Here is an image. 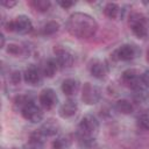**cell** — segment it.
I'll use <instances>...</instances> for the list:
<instances>
[{
    "label": "cell",
    "mask_w": 149,
    "mask_h": 149,
    "mask_svg": "<svg viewBox=\"0 0 149 149\" xmlns=\"http://www.w3.org/2000/svg\"><path fill=\"white\" fill-rule=\"evenodd\" d=\"M0 40H1L0 48H1V49H3V48H5V43H6V40H5V35H3V33H1V35H0Z\"/></svg>",
    "instance_id": "cell-32"
},
{
    "label": "cell",
    "mask_w": 149,
    "mask_h": 149,
    "mask_svg": "<svg viewBox=\"0 0 149 149\" xmlns=\"http://www.w3.org/2000/svg\"><path fill=\"white\" fill-rule=\"evenodd\" d=\"M88 72L93 78L102 80L108 76L109 69L105 61L100 58H92L88 63Z\"/></svg>",
    "instance_id": "cell-10"
},
{
    "label": "cell",
    "mask_w": 149,
    "mask_h": 149,
    "mask_svg": "<svg viewBox=\"0 0 149 149\" xmlns=\"http://www.w3.org/2000/svg\"><path fill=\"white\" fill-rule=\"evenodd\" d=\"M79 88H80V83L76 78H66L62 81V85H61L62 92L64 93V95L69 98L74 97L78 93Z\"/></svg>",
    "instance_id": "cell-16"
},
{
    "label": "cell",
    "mask_w": 149,
    "mask_h": 149,
    "mask_svg": "<svg viewBox=\"0 0 149 149\" xmlns=\"http://www.w3.org/2000/svg\"><path fill=\"white\" fill-rule=\"evenodd\" d=\"M74 137H76L77 146L79 147V149H93L97 146L95 137L84 136V135H79V134H74Z\"/></svg>",
    "instance_id": "cell-22"
},
{
    "label": "cell",
    "mask_w": 149,
    "mask_h": 149,
    "mask_svg": "<svg viewBox=\"0 0 149 149\" xmlns=\"http://www.w3.org/2000/svg\"><path fill=\"white\" fill-rule=\"evenodd\" d=\"M128 26L139 40H146L149 37V17L144 14L134 12L128 17Z\"/></svg>",
    "instance_id": "cell-2"
},
{
    "label": "cell",
    "mask_w": 149,
    "mask_h": 149,
    "mask_svg": "<svg viewBox=\"0 0 149 149\" xmlns=\"http://www.w3.org/2000/svg\"><path fill=\"white\" fill-rule=\"evenodd\" d=\"M34 95L30 94V93H23V94H17L14 99H13V106L15 108V111L17 112H21V109L28 105L29 102L34 101Z\"/></svg>",
    "instance_id": "cell-21"
},
{
    "label": "cell",
    "mask_w": 149,
    "mask_h": 149,
    "mask_svg": "<svg viewBox=\"0 0 149 149\" xmlns=\"http://www.w3.org/2000/svg\"><path fill=\"white\" fill-rule=\"evenodd\" d=\"M9 149H19V148H16V147H12V148H9Z\"/></svg>",
    "instance_id": "cell-34"
},
{
    "label": "cell",
    "mask_w": 149,
    "mask_h": 149,
    "mask_svg": "<svg viewBox=\"0 0 149 149\" xmlns=\"http://www.w3.org/2000/svg\"><path fill=\"white\" fill-rule=\"evenodd\" d=\"M98 22L93 16L83 12L72 13L66 21V30L79 40H88L98 31Z\"/></svg>",
    "instance_id": "cell-1"
},
{
    "label": "cell",
    "mask_w": 149,
    "mask_h": 149,
    "mask_svg": "<svg viewBox=\"0 0 149 149\" xmlns=\"http://www.w3.org/2000/svg\"><path fill=\"white\" fill-rule=\"evenodd\" d=\"M20 113H21V115L24 120H27L31 123H40L43 120V116H44L43 108L40 105H37L35 102V100L29 102L28 105H26L21 109Z\"/></svg>",
    "instance_id": "cell-8"
},
{
    "label": "cell",
    "mask_w": 149,
    "mask_h": 149,
    "mask_svg": "<svg viewBox=\"0 0 149 149\" xmlns=\"http://www.w3.org/2000/svg\"><path fill=\"white\" fill-rule=\"evenodd\" d=\"M121 83L127 86L128 88H130L132 91L140 87V86H144L142 84V79H141V73L139 72V70L136 69H126L122 73H121Z\"/></svg>",
    "instance_id": "cell-9"
},
{
    "label": "cell",
    "mask_w": 149,
    "mask_h": 149,
    "mask_svg": "<svg viewBox=\"0 0 149 149\" xmlns=\"http://www.w3.org/2000/svg\"><path fill=\"white\" fill-rule=\"evenodd\" d=\"M137 125L144 129V130H149V108L142 111L139 115H137Z\"/></svg>",
    "instance_id": "cell-27"
},
{
    "label": "cell",
    "mask_w": 149,
    "mask_h": 149,
    "mask_svg": "<svg viewBox=\"0 0 149 149\" xmlns=\"http://www.w3.org/2000/svg\"><path fill=\"white\" fill-rule=\"evenodd\" d=\"M72 142H73V135L72 134L58 135L52 141V148L54 149H68L71 147Z\"/></svg>",
    "instance_id": "cell-19"
},
{
    "label": "cell",
    "mask_w": 149,
    "mask_h": 149,
    "mask_svg": "<svg viewBox=\"0 0 149 149\" xmlns=\"http://www.w3.org/2000/svg\"><path fill=\"white\" fill-rule=\"evenodd\" d=\"M141 54V49L133 43H123L119 45L112 54L111 57L115 62H129L137 58Z\"/></svg>",
    "instance_id": "cell-4"
},
{
    "label": "cell",
    "mask_w": 149,
    "mask_h": 149,
    "mask_svg": "<svg viewBox=\"0 0 149 149\" xmlns=\"http://www.w3.org/2000/svg\"><path fill=\"white\" fill-rule=\"evenodd\" d=\"M38 102L43 109L50 111V109L55 108L56 105L58 104V95H57L56 91L50 87L43 88L38 94Z\"/></svg>",
    "instance_id": "cell-11"
},
{
    "label": "cell",
    "mask_w": 149,
    "mask_h": 149,
    "mask_svg": "<svg viewBox=\"0 0 149 149\" xmlns=\"http://www.w3.org/2000/svg\"><path fill=\"white\" fill-rule=\"evenodd\" d=\"M101 99V90L99 86L92 83H85L81 87V101L85 105L92 106L100 101Z\"/></svg>",
    "instance_id": "cell-7"
},
{
    "label": "cell",
    "mask_w": 149,
    "mask_h": 149,
    "mask_svg": "<svg viewBox=\"0 0 149 149\" xmlns=\"http://www.w3.org/2000/svg\"><path fill=\"white\" fill-rule=\"evenodd\" d=\"M21 80H23V72H21L19 70H14L9 73V81L13 85H19L21 83Z\"/></svg>",
    "instance_id": "cell-28"
},
{
    "label": "cell",
    "mask_w": 149,
    "mask_h": 149,
    "mask_svg": "<svg viewBox=\"0 0 149 149\" xmlns=\"http://www.w3.org/2000/svg\"><path fill=\"white\" fill-rule=\"evenodd\" d=\"M77 111H78V102L74 99L69 98L61 105L58 109V114L62 119H71L72 116L76 115Z\"/></svg>",
    "instance_id": "cell-14"
},
{
    "label": "cell",
    "mask_w": 149,
    "mask_h": 149,
    "mask_svg": "<svg viewBox=\"0 0 149 149\" xmlns=\"http://www.w3.org/2000/svg\"><path fill=\"white\" fill-rule=\"evenodd\" d=\"M114 109L122 115H129L134 112V104L128 99H119L114 104Z\"/></svg>",
    "instance_id": "cell-20"
},
{
    "label": "cell",
    "mask_w": 149,
    "mask_h": 149,
    "mask_svg": "<svg viewBox=\"0 0 149 149\" xmlns=\"http://www.w3.org/2000/svg\"><path fill=\"white\" fill-rule=\"evenodd\" d=\"M141 79H142V84L144 85V87L149 88V69L144 70L141 73Z\"/></svg>",
    "instance_id": "cell-29"
},
{
    "label": "cell",
    "mask_w": 149,
    "mask_h": 149,
    "mask_svg": "<svg viewBox=\"0 0 149 149\" xmlns=\"http://www.w3.org/2000/svg\"><path fill=\"white\" fill-rule=\"evenodd\" d=\"M45 136L40 132V129H36L31 132L28 136V140L24 144V149H43L45 144Z\"/></svg>",
    "instance_id": "cell-13"
},
{
    "label": "cell",
    "mask_w": 149,
    "mask_h": 149,
    "mask_svg": "<svg viewBox=\"0 0 149 149\" xmlns=\"http://www.w3.org/2000/svg\"><path fill=\"white\" fill-rule=\"evenodd\" d=\"M16 3H17L16 1H8V0L1 1V6H2V7H6V8H12V7H14Z\"/></svg>",
    "instance_id": "cell-31"
},
{
    "label": "cell",
    "mask_w": 149,
    "mask_h": 149,
    "mask_svg": "<svg viewBox=\"0 0 149 149\" xmlns=\"http://www.w3.org/2000/svg\"><path fill=\"white\" fill-rule=\"evenodd\" d=\"M61 130V125L57 120L50 118L47 119L45 121H43V123L40 127V132L45 136V137H50V136H56L59 134Z\"/></svg>",
    "instance_id": "cell-15"
},
{
    "label": "cell",
    "mask_w": 149,
    "mask_h": 149,
    "mask_svg": "<svg viewBox=\"0 0 149 149\" xmlns=\"http://www.w3.org/2000/svg\"><path fill=\"white\" fill-rule=\"evenodd\" d=\"M146 59H147V62L149 63V47H148L147 50H146Z\"/></svg>",
    "instance_id": "cell-33"
},
{
    "label": "cell",
    "mask_w": 149,
    "mask_h": 149,
    "mask_svg": "<svg viewBox=\"0 0 149 149\" xmlns=\"http://www.w3.org/2000/svg\"><path fill=\"white\" fill-rule=\"evenodd\" d=\"M99 128H100L99 120L93 114H86L80 119V121L77 126L76 134L95 137L97 134L99 133Z\"/></svg>",
    "instance_id": "cell-5"
},
{
    "label": "cell",
    "mask_w": 149,
    "mask_h": 149,
    "mask_svg": "<svg viewBox=\"0 0 149 149\" xmlns=\"http://www.w3.org/2000/svg\"><path fill=\"white\" fill-rule=\"evenodd\" d=\"M104 15L109 20H120L122 17V9L116 2H107L104 6Z\"/></svg>",
    "instance_id": "cell-18"
},
{
    "label": "cell",
    "mask_w": 149,
    "mask_h": 149,
    "mask_svg": "<svg viewBox=\"0 0 149 149\" xmlns=\"http://www.w3.org/2000/svg\"><path fill=\"white\" fill-rule=\"evenodd\" d=\"M59 28L61 27L57 21L50 20L43 24V27L41 28V34L43 36H54L55 34H57L59 31Z\"/></svg>",
    "instance_id": "cell-23"
},
{
    "label": "cell",
    "mask_w": 149,
    "mask_h": 149,
    "mask_svg": "<svg viewBox=\"0 0 149 149\" xmlns=\"http://www.w3.org/2000/svg\"><path fill=\"white\" fill-rule=\"evenodd\" d=\"M55 59L59 66V69H69L74 63V56L70 49L64 45H55L54 47Z\"/></svg>",
    "instance_id": "cell-6"
},
{
    "label": "cell",
    "mask_w": 149,
    "mask_h": 149,
    "mask_svg": "<svg viewBox=\"0 0 149 149\" xmlns=\"http://www.w3.org/2000/svg\"><path fill=\"white\" fill-rule=\"evenodd\" d=\"M133 101L136 102V104H141V102H144L149 99V93L147 91V87L144 86H140L135 90H133Z\"/></svg>",
    "instance_id": "cell-25"
},
{
    "label": "cell",
    "mask_w": 149,
    "mask_h": 149,
    "mask_svg": "<svg viewBox=\"0 0 149 149\" xmlns=\"http://www.w3.org/2000/svg\"><path fill=\"white\" fill-rule=\"evenodd\" d=\"M74 1H68V0H62V1H57V5L59 7H62L63 9H70L72 6H74Z\"/></svg>",
    "instance_id": "cell-30"
},
{
    "label": "cell",
    "mask_w": 149,
    "mask_h": 149,
    "mask_svg": "<svg viewBox=\"0 0 149 149\" xmlns=\"http://www.w3.org/2000/svg\"><path fill=\"white\" fill-rule=\"evenodd\" d=\"M43 73L41 71V68L35 65V64H30L26 68V70L23 71V81L28 85L31 86H38L42 84L43 81Z\"/></svg>",
    "instance_id": "cell-12"
},
{
    "label": "cell",
    "mask_w": 149,
    "mask_h": 149,
    "mask_svg": "<svg viewBox=\"0 0 149 149\" xmlns=\"http://www.w3.org/2000/svg\"><path fill=\"white\" fill-rule=\"evenodd\" d=\"M40 68H41V71L43 73V77H45V78H52L56 74L57 70L59 69L55 57H50V58L44 59Z\"/></svg>",
    "instance_id": "cell-17"
},
{
    "label": "cell",
    "mask_w": 149,
    "mask_h": 149,
    "mask_svg": "<svg viewBox=\"0 0 149 149\" xmlns=\"http://www.w3.org/2000/svg\"><path fill=\"white\" fill-rule=\"evenodd\" d=\"M7 54L14 56V57H19V56H23L27 52V48L17 42H9L7 48H6Z\"/></svg>",
    "instance_id": "cell-24"
},
{
    "label": "cell",
    "mask_w": 149,
    "mask_h": 149,
    "mask_svg": "<svg viewBox=\"0 0 149 149\" xmlns=\"http://www.w3.org/2000/svg\"><path fill=\"white\" fill-rule=\"evenodd\" d=\"M29 6L38 13H47L51 7V2L49 0H31Z\"/></svg>",
    "instance_id": "cell-26"
},
{
    "label": "cell",
    "mask_w": 149,
    "mask_h": 149,
    "mask_svg": "<svg viewBox=\"0 0 149 149\" xmlns=\"http://www.w3.org/2000/svg\"><path fill=\"white\" fill-rule=\"evenodd\" d=\"M2 27L7 31H14L20 35H27L33 31L34 26L29 16L24 14H20L13 20H8L2 23Z\"/></svg>",
    "instance_id": "cell-3"
}]
</instances>
